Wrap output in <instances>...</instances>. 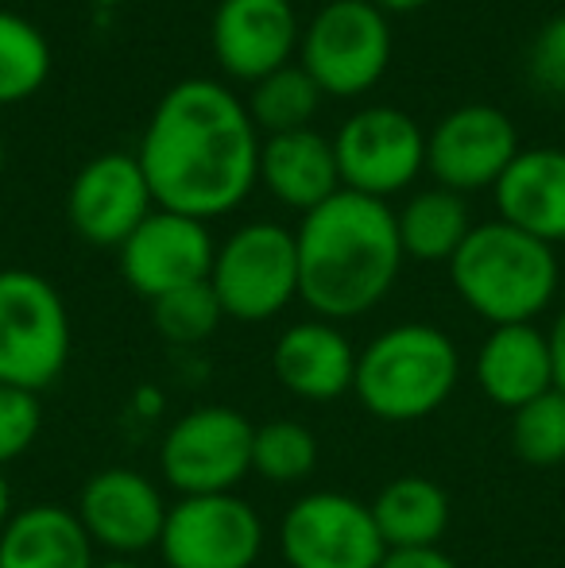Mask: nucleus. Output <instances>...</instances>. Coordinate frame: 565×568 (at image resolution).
Listing matches in <instances>:
<instances>
[{"label": "nucleus", "instance_id": "nucleus-16", "mask_svg": "<svg viewBox=\"0 0 565 568\" xmlns=\"http://www.w3.org/2000/svg\"><path fill=\"white\" fill-rule=\"evenodd\" d=\"M78 523L93 546H105L113 554H143L163 538L167 503L140 471L105 468L85 479L78 495Z\"/></svg>", "mask_w": 565, "mask_h": 568}, {"label": "nucleus", "instance_id": "nucleus-13", "mask_svg": "<svg viewBox=\"0 0 565 568\" xmlns=\"http://www.w3.org/2000/svg\"><path fill=\"white\" fill-rule=\"evenodd\" d=\"M213 236L205 221L171 210H151L148 221L121 244V275L148 302L194 283H210Z\"/></svg>", "mask_w": 565, "mask_h": 568}, {"label": "nucleus", "instance_id": "nucleus-26", "mask_svg": "<svg viewBox=\"0 0 565 568\" xmlns=\"http://www.w3.org/2000/svg\"><path fill=\"white\" fill-rule=\"evenodd\" d=\"M317 442L302 422H268L252 437V468L272 484H299L314 471Z\"/></svg>", "mask_w": 565, "mask_h": 568}, {"label": "nucleus", "instance_id": "nucleus-15", "mask_svg": "<svg viewBox=\"0 0 565 568\" xmlns=\"http://www.w3.org/2000/svg\"><path fill=\"white\" fill-rule=\"evenodd\" d=\"M299 39L291 0H221L213 12V59L236 82L256 85L260 78L291 67Z\"/></svg>", "mask_w": 565, "mask_h": 568}, {"label": "nucleus", "instance_id": "nucleus-21", "mask_svg": "<svg viewBox=\"0 0 565 568\" xmlns=\"http://www.w3.org/2000/svg\"><path fill=\"white\" fill-rule=\"evenodd\" d=\"M0 568H98L93 541L78 515L39 503L8 518L0 530Z\"/></svg>", "mask_w": 565, "mask_h": 568}, {"label": "nucleus", "instance_id": "nucleus-19", "mask_svg": "<svg viewBox=\"0 0 565 568\" xmlns=\"http://www.w3.org/2000/svg\"><path fill=\"white\" fill-rule=\"evenodd\" d=\"M260 182L272 190L275 202H283L286 210H299L306 217L310 210L330 202L341 190L333 140H325L314 128L268 135L260 143Z\"/></svg>", "mask_w": 565, "mask_h": 568}, {"label": "nucleus", "instance_id": "nucleus-6", "mask_svg": "<svg viewBox=\"0 0 565 568\" xmlns=\"http://www.w3.org/2000/svg\"><path fill=\"white\" fill-rule=\"evenodd\" d=\"M392 62L387 12L369 0H330L299 39V67L330 98H361Z\"/></svg>", "mask_w": 565, "mask_h": 568}, {"label": "nucleus", "instance_id": "nucleus-22", "mask_svg": "<svg viewBox=\"0 0 565 568\" xmlns=\"http://www.w3.org/2000/svg\"><path fill=\"white\" fill-rule=\"evenodd\" d=\"M369 507L387 549H430L450 526V495L426 476L392 479Z\"/></svg>", "mask_w": 565, "mask_h": 568}, {"label": "nucleus", "instance_id": "nucleus-14", "mask_svg": "<svg viewBox=\"0 0 565 568\" xmlns=\"http://www.w3.org/2000/svg\"><path fill=\"white\" fill-rule=\"evenodd\" d=\"M151 210H155V197L140 171V159L124 151L90 159L78 171L67 197L70 225L85 244L98 247H121L148 221Z\"/></svg>", "mask_w": 565, "mask_h": 568}, {"label": "nucleus", "instance_id": "nucleus-34", "mask_svg": "<svg viewBox=\"0 0 565 568\" xmlns=\"http://www.w3.org/2000/svg\"><path fill=\"white\" fill-rule=\"evenodd\" d=\"M8 518H12V487H8L4 471H0V530L8 526Z\"/></svg>", "mask_w": 565, "mask_h": 568}, {"label": "nucleus", "instance_id": "nucleus-3", "mask_svg": "<svg viewBox=\"0 0 565 568\" xmlns=\"http://www.w3.org/2000/svg\"><path fill=\"white\" fill-rule=\"evenodd\" d=\"M453 291L473 314L496 325H531L558 294V255L531 232L488 221L473 225L450 260Z\"/></svg>", "mask_w": 565, "mask_h": 568}, {"label": "nucleus", "instance_id": "nucleus-5", "mask_svg": "<svg viewBox=\"0 0 565 568\" xmlns=\"http://www.w3.org/2000/svg\"><path fill=\"white\" fill-rule=\"evenodd\" d=\"M70 356V317L59 291L23 267L0 271V383L43 390Z\"/></svg>", "mask_w": 565, "mask_h": 568}, {"label": "nucleus", "instance_id": "nucleus-28", "mask_svg": "<svg viewBox=\"0 0 565 568\" xmlns=\"http://www.w3.org/2000/svg\"><path fill=\"white\" fill-rule=\"evenodd\" d=\"M221 317L225 314H221V302L210 283L182 286V291H171L151 302V322H155V329L174 344L205 341L218 329Z\"/></svg>", "mask_w": 565, "mask_h": 568}, {"label": "nucleus", "instance_id": "nucleus-12", "mask_svg": "<svg viewBox=\"0 0 565 568\" xmlns=\"http://www.w3.org/2000/svg\"><path fill=\"white\" fill-rule=\"evenodd\" d=\"M519 132L496 105H461L426 135V166L453 194L488 190L519 155Z\"/></svg>", "mask_w": 565, "mask_h": 568}, {"label": "nucleus", "instance_id": "nucleus-20", "mask_svg": "<svg viewBox=\"0 0 565 568\" xmlns=\"http://www.w3.org/2000/svg\"><path fill=\"white\" fill-rule=\"evenodd\" d=\"M476 383L496 406L519 410L554 387L546 333L535 325H496L476 356Z\"/></svg>", "mask_w": 565, "mask_h": 568}, {"label": "nucleus", "instance_id": "nucleus-10", "mask_svg": "<svg viewBox=\"0 0 565 568\" xmlns=\"http://www.w3.org/2000/svg\"><path fill=\"white\" fill-rule=\"evenodd\" d=\"M167 568H252L264 549V523L236 495H190L167 507Z\"/></svg>", "mask_w": 565, "mask_h": 568}, {"label": "nucleus", "instance_id": "nucleus-7", "mask_svg": "<svg viewBox=\"0 0 565 568\" xmlns=\"http://www.w3.org/2000/svg\"><path fill=\"white\" fill-rule=\"evenodd\" d=\"M210 286L233 322H268L299 298V244L272 221L236 229L213 255Z\"/></svg>", "mask_w": 565, "mask_h": 568}, {"label": "nucleus", "instance_id": "nucleus-29", "mask_svg": "<svg viewBox=\"0 0 565 568\" xmlns=\"http://www.w3.org/2000/svg\"><path fill=\"white\" fill-rule=\"evenodd\" d=\"M39 426H43V414H39L36 390L4 387L0 383V468L36 445Z\"/></svg>", "mask_w": 565, "mask_h": 568}, {"label": "nucleus", "instance_id": "nucleus-1", "mask_svg": "<svg viewBox=\"0 0 565 568\" xmlns=\"http://www.w3.org/2000/svg\"><path fill=\"white\" fill-rule=\"evenodd\" d=\"M137 159L155 210L194 221L233 213L260 182V135L249 105L210 78H190L163 93Z\"/></svg>", "mask_w": 565, "mask_h": 568}, {"label": "nucleus", "instance_id": "nucleus-8", "mask_svg": "<svg viewBox=\"0 0 565 568\" xmlns=\"http://www.w3.org/2000/svg\"><path fill=\"white\" fill-rule=\"evenodd\" d=\"M252 422L233 406H202L179 418L163 437L159 464L182 499L229 495L252 468Z\"/></svg>", "mask_w": 565, "mask_h": 568}, {"label": "nucleus", "instance_id": "nucleus-17", "mask_svg": "<svg viewBox=\"0 0 565 568\" xmlns=\"http://www.w3.org/2000/svg\"><path fill=\"white\" fill-rule=\"evenodd\" d=\"M275 379L306 403H330L353 390L356 352L333 322H299L275 341Z\"/></svg>", "mask_w": 565, "mask_h": 568}, {"label": "nucleus", "instance_id": "nucleus-9", "mask_svg": "<svg viewBox=\"0 0 565 568\" xmlns=\"http://www.w3.org/2000/svg\"><path fill=\"white\" fill-rule=\"evenodd\" d=\"M333 155L341 190L384 202L387 194L407 190L426 166V135L403 109L376 105L341 124Z\"/></svg>", "mask_w": 565, "mask_h": 568}, {"label": "nucleus", "instance_id": "nucleus-25", "mask_svg": "<svg viewBox=\"0 0 565 568\" xmlns=\"http://www.w3.org/2000/svg\"><path fill=\"white\" fill-rule=\"evenodd\" d=\"M317 101H322V90L314 85V78L291 62V67L275 70L252 85L249 116L268 135L302 132V128H310V116L317 113Z\"/></svg>", "mask_w": 565, "mask_h": 568}, {"label": "nucleus", "instance_id": "nucleus-4", "mask_svg": "<svg viewBox=\"0 0 565 568\" xmlns=\"http://www.w3.org/2000/svg\"><path fill=\"white\" fill-rule=\"evenodd\" d=\"M461 356L434 325H395L356 356L353 390L380 422L430 418L453 395Z\"/></svg>", "mask_w": 565, "mask_h": 568}, {"label": "nucleus", "instance_id": "nucleus-35", "mask_svg": "<svg viewBox=\"0 0 565 568\" xmlns=\"http://www.w3.org/2000/svg\"><path fill=\"white\" fill-rule=\"evenodd\" d=\"M98 568H140V565H129V561H109V565H98Z\"/></svg>", "mask_w": 565, "mask_h": 568}, {"label": "nucleus", "instance_id": "nucleus-36", "mask_svg": "<svg viewBox=\"0 0 565 568\" xmlns=\"http://www.w3.org/2000/svg\"><path fill=\"white\" fill-rule=\"evenodd\" d=\"M4 155H8V151H4V135H0V171H4Z\"/></svg>", "mask_w": 565, "mask_h": 568}, {"label": "nucleus", "instance_id": "nucleus-23", "mask_svg": "<svg viewBox=\"0 0 565 568\" xmlns=\"http://www.w3.org/2000/svg\"><path fill=\"white\" fill-rule=\"evenodd\" d=\"M395 229H400L403 255L418 263H450L473 232V221H468L465 194L434 186L415 194L395 213Z\"/></svg>", "mask_w": 565, "mask_h": 568}, {"label": "nucleus", "instance_id": "nucleus-33", "mask_svg": "<svg viewBox=\"0 0 565 568\" xmlns=\"http://www.w3.org/2000/svg\"><path fill=\"white\" fill-rule=\"evenodd\" d=\"M369 4H376L380 12H418L430 0H369Z\"/></svg>", "mask_w": 565, "mask_h": 568}, {"label": "nucleus", "instance_id": "nucleus-32", "mask_svg": "<svg viewBox=\"0 0 565 568\" xmlns=\"http://www.w3.org/2000/svg\"><path fill=\"white\" fill-rule=\"evenodd\" d=\"M546 344H551V364H554V390L565 395V310L554 322V329L546 333Z\"/></svg>", "mask_w": 565, "mask_h": 568}, {"label": "nucleus", "instance_id": "nucleus-2", "mask_svg": "<svg viewBox=\"0 0 565 568\" xmlns=\"http://www.w3.org/2000/svg\"><path fill=\"white\" fill-rule=\"evenodd\" d=\"M299 298L325 322L369 314L395 286L403 244L395 213L380 197L337 190L310 210L299 232Z\"/></svg>", "mask_w": 565, "mask_h": 568}, {"label": "nucleus", "instance_id": "nucleus-27", "mask_svg": "<svg viewBox=\"0 0 565 568\" xmlns=\"http://www.w3.org/2000/svg\"><path fill=\"white\" fill-rule=\"evenodd\" d=\"M512 449L535 468L565 460V395L546 390L512 414Z\"/></svg>", "mask_w": 565, "mask_h": 568}, {"label": "nucleus", "instance_id": "nucleus-24", "mask_svg": "<svg viewBox=\"0 0 565 568\" xmlns=\"http://www.w3.org/2000/svg\"><path fill=\"white\" fill-rule=\"evenodd\" d=\"M51 74V47L23 16L0 8V105L28 101Z\"/></svg>", "mask_w": 565, "mask_h": 568}, {"label": "nucleus", "instance_id": "nucleus-31", "mask_svg": "<svg viewBox=\"0 0 565 568\" xmlns=\"http://www.w3.org/2000/svg\"><path fill=\"white\" fill-rule=\"evenodd\" d=\"M380 568H457L437 546L430 549H387Z\"/></svg>", "mask_w": 565, "mask_h": 568}, {"label": "nucleus", "instance_id": "nucleus-18", "mask_svg": "<svg viewBox=\"0 0 565 568\" xmlns=\"http://www.w3.org/2000/svg\"><path fill=\"white\" fill-rule=\"evenodd\" d=\"M492 190H496L500 221L531 232L551 247L565 240V151H519Z\"/></svg>", "mask_w": 565, "mask_h": 568}, {"label": "nucleus", "instance_id": "nucleus-30", "mask_svg": "<svg viewBox=\"0 0 565 568\" xmlns=\"http://www.w3.org/2000/svg\"><path fill=\"white\" fill-rule=\"evenodd\" d=\"M531 78L543 85L546 93H565V16L543 23L527 54Z\"/></svg>", "mask_w": 565, "mask_h": 568}, {"label": "nucleus", "instance_id": "nucleus-11", "mask_svg": "<svg viewBox=\"0 0 565 568\" xmlns=\"http://www.w3.org/2000/svg\"><path fill=\"white\" fill-rule=\"evenodd\" d=\"M387 546L372 507L341 491H314L283 518V557L291 568H380Z\"/></svg>", "mask_w": 565, "mask_h": 568}]
</instances>
